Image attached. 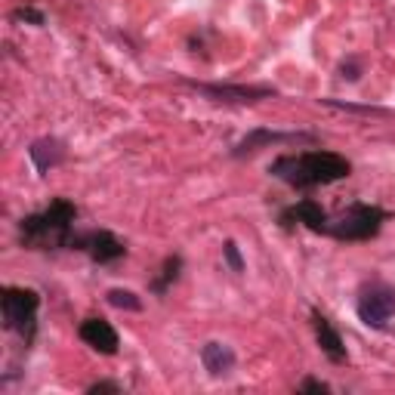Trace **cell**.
Masks as SVG:
<instances>
[{
	"label": "cell",
	"instance_id": "cell-9",
	"mask_svg": "<svg viewBox=\"0 0 395 395\" xmlns=\"http://www.w3.org/2000/svg\"><path fill=\"white\" fill-rule=\"evenodd\" d=\"M77 247H87L90 253H93V260H99V262H111V260H117V256H124V244L111 232L84 235V238H77Z\"/></svg>",
	"mask_w": 395,
	"mask_h": 395
},
{
	"label": "cell",
	"instance_id": "cell-2",
	"mask_svg": "<svg viewBox=\"0 0 395 395\" xmlns=\"http://www.w3.org/2000/svg\"><path fill=\"white\" fill-rule=\"evenodd\" d=\"M77 210L68 201H52L44 213H35L22 220V241L31 247H75L71 238V222Z\"/></svg>",
	"mask_w": 395,
	"mask_h": 395
},
{
	"label": "cell",
	"instance_id": "cell-5",
	"mask_svg": "<svg viewBox=\"0 0 395 395\" xmlns=\"http://www.w3.org/2000/svg\"><path fill=\"white\" fill-rule=\"evenodd\" d=\"M395 315V291L386 285H374L371 291L361 293L358 300V318L367 327H386Z\"/></svg>",
	"mask_w": 395,
	"mask_h": 395
},
{
	"label": "cell",
	"instance_id": "cell-7",
	"mask_svg": "<svg viewBox=\"0 0 395 395\" xmlns=\"http://www.w3.org/2000/svg\"><path fill=\"white\" fill-rule=\"evenodd\" d=\"M315 136L312 133H278V130H253L247 133L244 139L235 146L232 155L235 157H244V155H253V151L266 148V146H281V142H312Z\"/></svg>",
	"mask_w": 395,
	"mask_h": 395
},
{
	"label": "cell",
	"instance_id": "cell-3",
	"mask_svg": "<svg viewBox=\"0 0 395 395\" xmlns=\"http://www.w3.org/2000/svg\"><path fill=\"white\" fill-rule=\"evenodd\" d=\"M37 300L35 291H22V287H6L3 300H0V309H3V327L6 331H16L25 343L35 340L37 331Z\"/></svg>",
	"mask_w": 395,
	"mask_h": 395
},
{
	"label": "cell",
	"instance_id": "cell-20",
	"mask_svg": "<svg viewBox=\"0 0 395 395\" xmlns=\"http://www.w3.org/2000/svg\"><path fill=\"white\" fill-rule=\"evenodd\" d=\"M300 389L302 392H327V383H321V380H306Z\"/></svg>",
	"mask_w": 395,
	"mask_h": 395
},
{
	"label": "cell",
	"instance_id": "cell-14",
	"mask_svg": "<svg viewBox=\"0 0 395 395\" xmlns=\"http://www.w3.org/2000/svg\"><path fill=\"white\" fill-rule=\"evenodd\" d=\"M108 302L115 309H127V312H139L142 309V300L136 296L133 291H121V287H115V291H108Z\"/></svg>",
	"mask_w": 395,
	"mask_h": 395
},
{
	"label": "cell",
	"instance_id": "cell-8",
	"mask_svg": "<svg viewBox=\"0 0 395 395\" xmlns=\"http://www.w3.org/2000/svg\"><path fill=\"white\" fill-rule=\"evenodd\" d=\"M81 340L87 346H93L102 355H115L117 352V331L102 318H87L81 325Z\"/></svg>",
	"mask_w": 395,
	"mask_h": 395
},
{
	"label": "cell",
	"instance_id": "cell-15",
	"mask_svg": "<svg viewBox=\"0 0 395 395\" xmlns=\"http://www.w3.org/2000/svg\"><path fill=\"white\" fill-rule=\"evenodd\" d=\"M180 266H182V260H180V256H173V260H167V262H164V278H161V281H155V285H151V287H155L157 293H164V291H167V285H170V281H176V275H180Z\"/></svg>",
	"mask_w": 395,
	"mask_h": 395
},
{
	"label": "cell",
	"instance_id": "cell-6",
	"mask_svg": "<svg viewBox=\"0 0 395 395\" xmlns=\"http://www.w3.org/2000/svg\"><path fill=\"white\" fill-rule=\"evenodd\" d=\"M189 87H195L198 93L213 96L216 102H256V99L275 96L272 87H232V84H198V81H186Z\"/></svg>",
	"mask_w": 395,
	"mask_h": 395
},
{
	"label": "cell",
	"instance_id": "cell-17",
	"mask_svg": "<svg viewBox=\"0 0 395 395\" xmlns=\"http://www.w3.org/2000/svg\"><path fill=\"white\" fill-rule=\"evenodd\" d=\"M325 105H334V108H349V111H365V115H386V108H377V105H352V102H340V99H321Z\"/></svg>",
	"mask_w": 395,
	"mask_h": 395
},
{
	"label": "cell",
	"instance_id": "cell-10",
	"mask_svg": "<svg viewBox=\"0 0 395 395\" xmlns=\"http://www.w3.org/2000/svg\"><path fill=\"white\" fill-rule=\"evenodd\" d=\"M302 222L306 229H312V232H327V213L318 207L315 201H300V204H293L291 210H285V216H281V222Z\"/></svg>",
	"mask_w": 395,
	"mask_h": 395
},
{
	"label": "cell",
	"instance_id": "cell-13",
	"mask_svg": "<svg viewBox=\"0 0 395 395\" xmlns=\"http://www.w3.org/2000/svg\"><path fill=\"white\" fill-rule=\"evenodd\" d=\"M28 155H31V161H35V167L41 170V173H47L50 167H56L65 157V148L59 139H37L35 146L28 148Z\"/></svg>",
	"mask_w": 395,
	"mask_h": 395
},
{
	"label": "cell",
	"instance_id": "cell-16",
	"mask_svg": "<svg viewBox=\"0 0 395 395\" xmlns=\"http://www.w3.org/2000/svg\"><path fill=\"white\" fill-rule=\"evenodd\" d=\"M222 256H226V262H229L232 272H244V260H241V250H238L235 241H226V244H222Z\"/></svg>",
	"mask_w": 395,
	"mask_h": 395
},
{
	"label": "cell",
	"instance_id": "cell-1",
	"mask_svg": "<svg viewBox=\"0 0 395 395\" xmlns=\"http://www.w3.org/2000/svg\"><path fill=\"white\" fill-rule=\"evenodd\" d=\"M349 170H352L349 161L340 157L337 151H306V155L278 157L269 167V173L293 189H315L343 180V176H349Z\"/></svg>",
	"mask_w": 395,
	"mask_h": 395
},
{
	"label": "cell",
	"instance_id": "cell-18",
	"mask_svg": "<svg viewBox=\"0 0 395 395\" xmlns=\"http://www.w3.org/2000/svg\"><path fill=\"white\" fill-rule=\"evenodd\" d=\"M340 75H343L346 81H358V75H361V65L355 62V59H349V62L340 65Z\"/></svg>",
	"mask_w": 395,
	"mask_h": 395
},
{
	"label": "cell",
	"instance_id": "cell-12",
	"mask_svg": "<svg viewBox=\"0 0 395 395\" xmlns=\"http://www.w3.org/2000/svg\"><path fill=\"white\" fill-rule=\"evenodd\" d=\"M315 337H318V346L325 349V355L331 361H346V346L340 340V334L331 327V321L315 315Z\"/></svg>",
	"mask_w": 395,
	"mask_h": 395
},
{
	"label": "cell",
	"instance_id": "cell-4",
	"mask_svg": "<svg viewBox=\"0 0 395 395\" xmlns=\"http://www.w3.org/2000/svg\"><path fill=\"white\" fill-rule=\"evenodd\" d=\"M386 213L371 204H352L346 213H340L334 222H327V232L343 241H367L380 232Z\"/></svg>",
	"mask_w": 395,
	"mask_h": 395
},
{
	"label": "cell",
	"instance_id": "cell-19",
	"mask_svg": "<svg viewBox=\"0 0 395 395\" xmlns=\"http://www.w3.org/2000/svg\"><path fill=\"white\" fill-rule=\"evenodd\" d=\"M16 19H28V22H35V25H44V16L37 10H16Z\"/></svg>",
	"mask_w": 395,
	"mask_h": 395
},
{
	"label": "cell",
	"instance_id": "cell-11",
	"mask_svg": "<svg viewBox=\"0 0 395 395\" xmlns=\"http://www.w3.org/2000/svg\"><path fill=\"white\" fill-rule=\"evenodd\" d=\"M201 361H204V367H207V374H213V377H226L229 371L235 367V352H232V346H226V343H207L201 349Z\"/></svg>",
	"mask_w": 395,
	"mask_h": 395
},
{
	"label": "cell",
	"instance_id": "cell-21",
	"mask_svg": "<svg viewBox=\"0 0 395 395\" xmlns=\"http://www.w3.org/2000/svg\"><path fill=\"white\" fill-rule=\"evenodd\" d=\"M90 392H121V386L117 383H93L90 386Z\"/></svg>",
	"mask_w": 395,
	"mask_h": 395
}]
</instances>
